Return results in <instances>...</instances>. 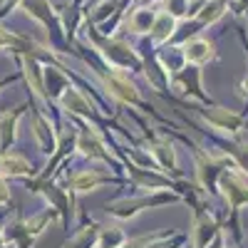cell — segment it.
Listing matches in <instances>:
<instances>
[{
  "mask_svg": "<svg viewBox=\"0 0 248 248\" xmlns=\"http://www.w3.org/2000/svg\"><path fill=\"white\" fill-rule=\"evenodd\" d=\"M218 196L229 206V229L233 231L236 238H241V221L238 214L243 206H248V174H243L238 167H226L223 174L218 176Z\"/></svg>",
  "mask_w": 248,
  "mask_h": 248,
  "instance_id": "cell-1",
  "label": "cell"
},
{
  "mask_svg": "<svg viewBox=\"0 0 248 248\" xmlns=\"http://www.w3.org/2000/svg\"><path fill=\"white\" fill-rule=\"evenodd\" d=\"M176 201H181V196L174 194V189H169V191H144L141 196H134V199L109 201L107 214L114 216L117 221H132V218H137L139 214L149 211V209H159V206H164V203H176Z\"/></svg>",
  "mask_w": 248,
  "mask_h": 248,
  "instance_id": "cell-2",
  "label": "cell"
},
{
  "mask_svg": "<svg viewBox=\"0 0 248 248\" xmlns=\"http://www.w3.org/2000/svg\"><path fill=\"white\" fill-rule=\"evenodd\" d=\"M196 112H199V117L206 127H211L221 137H241L248 129L246 114L233 112L229 107H221V105H214V102L211 105H201Z\"/></svg>",
  "mask_w": 248,
  "mask_h": 248,
  "instance_id": "cell-3",
  "label": "cell"
},
{
  "mask_svg": "<svg viewBox=\"0 0 248 248\" xmlns=\"http://www.w3.org/2000/svg\"><path fill=\"white\" fill-rule=\"evenodd\" d=\"M99 85L107 97L122 102V105H141V92L137 87V82L129 77V72L107 67L99 72Z\"/></svg>",
  "mask_w": 248,
  "mask_h": 248,
  "instance_id": "cell-4",
  "label": "cell"
},
{
  "mask_svg": "<svg viewBox=\"0 0 248 248\" xmlns=\"http://www.w3.org/2000/svg\"><path fill=\"white\" fill-rule=\"evenodd\" d=\"M97 50L112 70L134 72V70H141V65H144L141 55L129 43H122V40H105V43L97 45Z\"/></svg>",
  "mask_w": 248,
  "mask_h": 248,
  "instance_id": "cell-5",
  "label": "cell"
},
{
  "mask_svg": "<svg viewBox=\"0 0 248 248\" xmlns=\"http://www.w3.org/2000/svg\"><path fill=\"white\" fill-rule=\"evenodd\" d=\"M176 94L181 97H189V99H196L201 105H211V97L203 92V70L199 65H184L181 70H176L171 75V87Z\"/></svg>",
  "mask_w": 248,
  "mask_h": 248,
  "instance_id": "cell-6",
  "label": "cell"
},
{
  "mask_svg": "<svg viewBox=\"0 0 248 248\" xmlns=\"http://www.w3.org/2000/svg\"><path fill=\"white\" fill-rule=\"evenodd\" d=\"M221 233V223L218 218L206 209V203H196L194 221L189 229V243L191 248H209Z\"/></svg>",
  "mask_w": 248,
  "mask_h": 248,
  "instance_id": "cell-7",
  "label": "cell"
},
{
  "mask_svg": "<svg viewBox=\"0 0 248 248\" xmlns=\"http://www.w3.org/2000/svg\"><path fill=\"white\" fill-rule=\"evenodd\" d=\"M75 149L79 156H85L90 161H102V164H114V156L109 154L105 139L97 132L94 124H85L79 127L77 137H75Z\"/></svg>",
  "mask_w": 248,
  "mask_h": 248,
  "instance_id": "cell-8",
  "label": "cell"
},
{
  "mask_svg": "<svg viewBox=\"0 0 248 248\" xmlns=\"http://www.w3.org/2000/svg\"><path fill=\"white\" fill-rule=\"evenodd\" d=\"M144 147H147L144 152L149 154V159L154 161L156 169H161L164 174H179V156H176V149L169 139H164V137L147 139Z\"/></svg>",
  "mask_w": 248,
  "mask_h": 248,
  "instance_id": "cell-9",
  "label": "cell"
},
{
  "mask_svg": "<svg viewBox=\"0 0 248 248\" xmlns=\"http://www.w3.org/2000/svg\"><path fill=\"white\" fill-rule=\"evenodd\" d=\"M112 181H117V179H112L109 174L99 171V169H79V171L67 176V189L72 194L82 196V194H94L105 184H112Z\"/></svg>",
  "mask_w": 248,
  "mask_h": 248,
  "instance_id": "cell-10",
  "label": "cell"
},
{
  "mask_svg": "<svg viewBox=\"0 0 248 248\" xmlns=\"http://www.w3.org/2000/svg\"><path fill=\"white\" fill-rule=\"evenodd\" d=\"M32 191L40 194L47 203H50V209H55L57 214H62V218H70V206H72V199L67 194V189H62V186L47 181V179H40V181H32Z\"/></svg>",
  "mask_w": 248,
  "mask_h": 248,
  "instance_id": "cell-11",
  "label": "cell"
},
{
  "mask_svg": "<svg viewBox=\"0 0 248 248\" xmlns=\"http://www.w3.org/2000/svg\"><path fill=\"white\" fill-rule=\"evenodd\" d=\"M57 105H60V109H65L67 114H72V117H82V119H90L92 117V112H94V105L87 99V94L82 92L79 87H75L72 82L60 92V97L55 99Z\"/></svg>",
  "mask_w": 248,
  "mask_h": 248,
  "instance_id": "cell-12",
  "label": "cell"
},
{
  "mask_svg": "<svg viewBox=\"0 0 248 248\" xmlns=\"http://www.w3.org/2000/svg\"><path fill=\"white\" fill-rule=\"evenodd\" d=\"M20 62H23V77L28 82V87L32 90V94L40 102H50L47 85H45V67L40 65V60L35 55H20Z\"/></svg>",
  "mask_w": 248,
  "mask_h": 248,
  "instance_id": "cell-13",
  "label": "cell"
},
{
  "mask_svg": "<svg viewBox=\"0 0 248 248\" xmlns=\"http://www.w3.org/2000/svg\"><path fill=\"white\" fill-rule=\"evenodd\" d=\"M181 52H184V60H186V65H209V62H214L218 55H216V45L211 43V40H206V37H189V40H184V45H181Z\"/></svg>",
  "mask_w": 248,
  "mask_h": 248,
  "instance_id": "cell-14",
  "label": "cell"
},
{
  "mask_svg": "<svg viewBox=\"0 0 248 248\" xmlns=\"http://www.w3.org/2000/svg\"><path fill=\"white\" fill-rule=\"evenodd\" d=\"M30 127H32V139L37 144V149L43 154H47V156L55 154V149H57V132H55L52 119L45 117L43 112H37V114H32Z\"/></svg>",
  "mask_w": 248,
  "mask_h": 248,
  "instance_id": "cell-15",
  "label": "cell"
},
{
  "mask_svg": "<svg viewBox=\"0 0 248 248\" xmlns=\"http://www.w3.org/2000/svg\"><path fill=\"white\" fill-rule=\"evenodd\" d=\"M0 176H5V179L35 176V164L28 156H23L20 152L5 149V152H0Z\"/></svg>",
  "mask_w": 248,
  "mask_h": 248,
  "instance_id": "cell-16",
  "label": "cell"
},
{
  "mask_svg": "<svg viewBox=\"0 0 248 248\" xmlns=\"http://www.w3.org/2000/svg\"><path fill=\"white\" fill-rule=\"evenodd\" d=\"M23 114H25V107L23 105L0 114V152L10 149L13 144H15V139L20 134V119H23Z\"/></svg>",
  "mask_w": 248,
  "mask_h": 248,
  "instance_id": "cell-17",
  "label": "cell"
},
{
  "mask_svg": "<svg viewBox=\"0 0 248 248\" xmlns=\"http://www.w3.org/2000/svg\"><path fill=\"white\" fill-rule=\"evenodd\" d=\"M176 30H179V20L171 13L161 10V13H156V20H154V25L149 30V37H152L154 45H164L176 35Z\"/></svg>",
  "mask_w": 248,
  "mask_h": 248,
  "instance_id": "cell-18",
  "label": "cell"
},
{
  "mask_svg": "<svg viewBox=\"0 0 248 248\" xmlns=\"http://www.w3.org/2000/svg\"><path fill=\"white\" fill-rule=\"evenodd\" d=\"M141 72H144V79L149 82V87H152L154 92H164V90L171 87V72L161 65L159 57H154L152 62H144Z\"/></svg>",
  "mask_w": 248,
  "mask_h": 248,
  "instance_id": "cell-19",
  "label": "cell"
},
{
  "mask_svg": "<svg viewBox=\"0 0 248 248\" xmlns=\"http://www.w3.org/2000/svg\"><path fill=\"white\" fill-rule=\"evenodd\" d=\"M0 52H17V55H35V45L30 43L28 37L23 35H15L8 28H0Z\"/></svg>",
  "mask_w": 248,
  "mask_h": 248,
  "instance_id": "cell-20",
  "label": "cell"
},
{
  "mask_svg": "<svg viewBox=\"0 0 248 248\" xmlns=\"http://www.w3.org/2000/svg\"><path fill=\"white\" fill-rule=\"evenodd\" d=\"M23 10L30 17H35L37 23H43L47 30L57 28V15H55V10L47 0H23Z\"/></svg>",
  "mask_w": 248,
  "mask_h": 248,
  "instance_id": "cell-21",
  "label": "cell"
},
{
  "mask_svg": "<svg viewBox=\"0 0 248 248\" xmlns=\"http://www.w3.org/2000/svg\"><path fill=\"white\" fill-rule=\"evenodd\" d=\"M127 241H129V238H127V233H124L122 226L107 223V226H99V229H97L94 248H122Z\"/></svg>",
  "mask_w": 248,
  "mask_h": 248,
  "instance_id": "cell-22",
  "label": "cell"
},
{
  "mask_svg": "<svg viewBox=\"0 0 248 248\" xmlns=\"http://www.w3.org/2000/svg\"><path fill=\"white\" fill-rule=\"evenodd\" d=\"M229 13V0H206L201 13L196 15V23L199 25H216L218 20Z\"/></svg>",
  "mask_w": 248,
  "mask_h": 248,
  "instance_id": "cell-23",
  "label": "cell"
},
{
  "mask_svg": "<svg viewBox=\"0 0 248 248\" xmlns=\"http://www.w3.org/2000/svg\"><path fill=\"white\" fill-rule=\"evenodd\" d=\"M154 20H156L154 8H137V10H132V15L127 17V28H129L134 35H144V32L152 30Z\"/></svg>",
  "mask_w": 248,
  "mask_h": 248,
  "instance_id": "cell-24",
  "label": "cell"
},
{
  "mask_svg": "<svg viewBox=\"0 0 248 248\" xmlns=\"http://www.w3.org/2000/svg\"><path fill=\"white\" fill-rule=\"evenodd\" d=\"M55 216H57V211L50 209V211H43V214H37V216L28 218V221H25L28 233H30L32 238H37L40 233H45V229H50V223L55 221Z\"/></svg>",
  "mask_w": 248,
  "mask_h": 248,
  "instance_id": "cell-25",
  "label": "cell"
},
{
  "mask_svg": "<svg viewBox=\"0 0 248 248\" xmlns=\"http://www.w3.org/2000/svg\"><path fill=\"white\" fill-rule=\"evenodd\" d=\"M97 229H99V226H87V229H82L77 236L70 238V243H67L65 248H94Z\"/></svg>",
  "mask_w": 248,
  "mask_h": 248,
  "instance_id": "cell-26",
  "label": "cell"
},
{
  "mask_svg": "<svg viewBox=\"0 0 248 248\" xmlns=\"http://www.w3.org/2000/svg\"><path fill=\"white\" fill-rule=\"evenodd\" d=\"M189 3L191 0H164V10L171 13L176 20H189Z\"/></svg>",
  "mask_w": 248,
  "mask_h": 248,
  "instance_id": "cell-27",
  "label": "cell"
},
{
  "mask_svg": "<svg viewBox=\"0 0 248 248\" xmlns=\"http://www.w3.org/2000/svg\"><path fill=\"white\" fill-rule=\"evenodd\" d=\"M13 199V191H10V184L5 176H0V206H8Z\"/></svg>",
  "mask_w": 248,
  "mask_h": 248,
  "instance_id": "cell-28",
  "label": "cell"
},
{
  "mask_svg": "<svg viewBox=\"0 0 248 248\" xmlns=\"http://www.w3.org/2000/svg\"><path fill=\"white\" fill-rule=\"evenodd\" d=\"M152 238H137V241H127V243H124L122 248H144V246H147Z\"/></svg>",
  "mask_w": 248,
  "mask_h": 248,
  "instance_id": "cell-29",
  "label": "cell"
},
{
  "mask_svg": "<svg viewBox=\"0 0 248 248\" xmlns=\"http://www.w3.org/2000/svg\"><path fill=\"white\" fill-rule=\"evenodd\" d=\"M5 5H10V8H17V5H23V0H3Z\"/></svg>",
  "mask_w": 248,
  "mask_h": 248,
  "instance_id": "cell-30",
  "label": "cell"
},
{
  "mask_svg": "<svg viewBox=\"0 0 248 248\" xmlns=\"http://www.w3.org/2000/svg\"><path fill=\"white\" fill-rule=\"evenodd\" d=\"M223 236V233H221ZM221 248H236V246H226V238H223V243H221Z\"/></svg>",
  "mask_w": 248,
  "mask_h": 248,
  "instance_id": "cell-31",
  "label": "cell"
},
{
  "mask_svg": "<svg viewBox=\"0 0 248 248\" xmlns=\"http://www.w3.org/2000/svg\"><path fill=\"white\" fill-rule=\"evenodd\" d=\"M5 82H8V79H0V87H3V85H5Z\"/></svg>",
  "mask_w": 248,
  "mask_h": 248,
  "instance_id": "cell-32",
  "label": "cell"
}]
</instances>
